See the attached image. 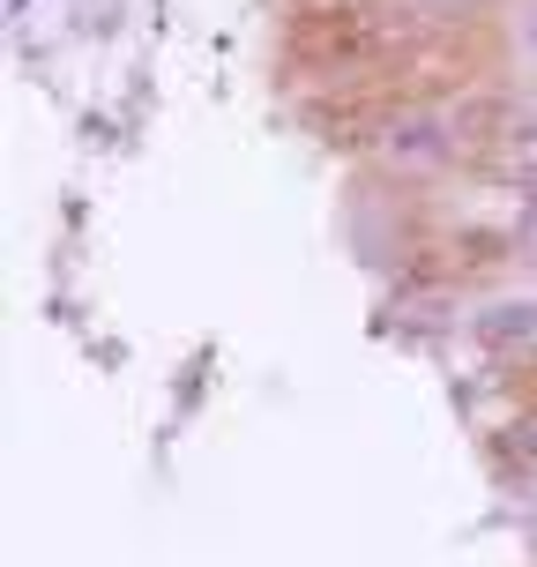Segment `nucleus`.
<instances>
[{"label": "nucleus", "mask_w": 537, "mask_h": 567, "mask_svg": "<svg viewBox=\"0 0 537 567\" xmlns=\"http://www.w3.org/2000/svg\"><path fill=\"white\" fill-rule=\"evenodd\" d=\"M485 343H508V337H537V299H523V307H493L478 321Z\"/></svg>", "instance_id": "1"}]
</instances>
